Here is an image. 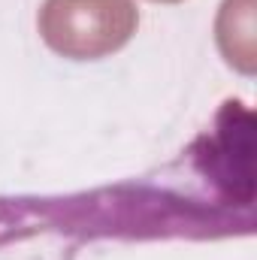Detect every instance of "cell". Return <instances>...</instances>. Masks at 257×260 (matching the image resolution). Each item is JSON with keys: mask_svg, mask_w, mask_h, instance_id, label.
Listing matches in <instances>:
<instances>
[{"mask_svg": "<svg viewBox=\"0 0 257 260\" xmlns=\"http://www.w3.org/2000/svg\"><path fill=\"white\" fill-rule=\"evenodd\" d=\"M40 30L46 43L67 58H100L130 40L136 30V9L130 0H46Z\"/></svg>", "mask_w": 257, "mask_h": 260, "instance_id": "6da1fadb", "label": "cell"}]
</instances>
